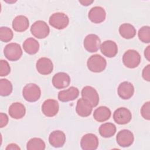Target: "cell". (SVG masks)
<instances>
[{
	"label": "cell",
	"mask_w": 150,
	"mask_h": 150,
	"mask_svg": "<svg viewBox=\"0 0 150 150\" xmlns=\"http://www.w3.org/2000/svg\"><path fill=\"white\" fill-rule=\"evenodd\" d=\"M29 26L28 19L23 15L16 16L12 21V28L16 32H22L28 29Z\"/></svg>",
	"instance_id": "cell-22"
},
{
	"label": "cell",
	"mask_w": 150,
	"mask_h": 150,
	"mask_svg": "<svg viewBox=\"0 0 150 150\" xmlns=\"http://www.w3.org/2000/svg\"><path fill=\"white\" fill-rule=\"evenodd\" d=\"M8 123V115L3 112L0 114V127L3 128L5 127Z\"/></svg>",
	"instance_id": "cell-34"
},
{
	"label": "cell",
	"mask_w": 150,
	"mask_h": 150,
	"mask_svg": "<svg viewBox=\"0 0 150 150\" xmlns=\"http://www.w3.org/2000/svg\"><path fill=\"white\" fill-rule=\"evenodd\" d=\"M23 48L25 52L28 54H35L39 49V43L35 39L29 38L24 41Z\"/></svg>",
	"instance_id": "cell-24"
},
{
	"label": "cell",
	"mask_w": 150,
	"mask_h": 150,
	"mask_svg": "<svg viewBox=\"0 0 150 150\" xmlns=\"http://www.w3.org/2000/svg\"><path fill=\"white\" fill-rule=\"evenodd\" d=\"M79 95V89L72 86L67 90L59 91L58 93V99L62 102H68L75 100L78 97Z\"/></svg>",
	"instance_id": "cell-18"
},
{
	"label": "cell",
	"mask_w": 150,
	"mask_h": 150,
	"mask_svg": "<svg viewBox=\"0 0 150 150\" xmlns=\"http://www.w3.org/2000/svg\"><path fill=\"white\" fill-rule=\"evenodd\" d=\"M87 65L88 69L91 71L100 73L105 69L107 62L103 56L96 54L91 56L88 59Z\"/></svg>",
	"instance_id": "cell-1"
},
{
	"label": "cell",
	"mask_w": 150,
	"mask_h": 150,
	"mask_svg": "<svg viewBox=\"0 0 150 150\" xmlns=\"http://www.w3.org/2000/svg\"><path fill=\"white\" fill-rule=\"evenodd\" d=\"M70 83L69 75L64 72H59L55 74L52 78V84L57 89L66 88Z\"/></svg>",
	"instance_id": "cell-13"
},
{
	"label": "cell",
	"mask_w": 150,
	"mask_h": 150,
	"mask_svg": "<svg viewBox=\"0 0 150 150\" xmlns=\"http://www.w3.org/2000/svg\"><path fill=\"white\" fill-rule=\"evenodd\" d=\"M94 1H88V0H84V1H79V2L83 6H88L91 5Z\"/></svg>",
	"instance_id": "cell-37"
},
{
	"label": "cell",
	"mask_w": 150,
	"mask_h": 150,
	"mask_svg": "<svg viewBox=\"0 0 150 150\" xmlns=\"http://www.w3.org/2000/svg\"><path fill=\"white\" fill-rule=\"evenodd\" d=\"M0 76H6L10 73L11 67L8 62L4 60H1L0 62Z\"/></svg>",
	"instance_id": "cell-31"
},
{
	"label": "cell",
	"mask_w": 150,
	"mask_h": 150,
	"mask_svg": "<svg viewBox=\"0 0 150 150\" xmlns=\"http://www.w3.org/2000/svg\"><path fill=\"white\" fill-rule=\"evenodd\" d=\"M80 145L83 150H95L98 146V139L92 133L86 134L81 138Z\"/></svg>",
	"instance_id": "cell-10"
},
{
	"label": "cell",
	"mask_w": 150,
	"mask_h": 150,
	"mask_svg": "<svg viewBox=\"0 0 150 150\" xmlns=\"http://www.w3.org/2000/svg\"><path fill=\"white\" fill-rule=\"evenodd\" d=\"M100 48L102 54L107 57H113L118 53L117 45L112 40L104 41L101 44Z\"/></svg>",
	"instance_id": "cell-16"
},
{
	"label": "cell",
	"mask_w": 150,
	"mask_h": 150,
	"mask_svg": "<svg viewBox=\"0 0 150 150\" xmlns=\"http://www.w3.org/2000/svg\"><path fill=\"white\" fill-rule=\"evenodd\" d=\"M122 62L128 68H135L138 67L141 62V56L139 53L135 50H128L123 54Z\"/></svg>",
	"instance_id": "cell-3"
},
{
	"label": "cell",
	"mask_w": 150,
	"mask_h": 150,
	"mask_svg": "<svg viewBox=\"0 0 150 150\" xmlns=\"http://www.w3.org/2000/svg\"><path fill=\"white\" fill-rule=\"evenodd\" d=\"M12 84L11 82L6 79L0 80V94L2 96H8L12 91Z\"/></svg>",
	"instance_id": "cell-28"
},
{
	"label": "cell",
	"mask_w": 150,
	"mask_h": 150,
	"mask_svg": "<svg viewBox=\"0 0 150 150\" xmlns=\"http://www.w3.org/2000/svg\"><path fill=\"white\" fill-rule=\"evenodd\" d=\"M138 35L142 42L149 43L150 42V27L149 26H142L139 29Z\"/></svg>",
	"instance_id": "cell-29"
},
{
	"label": "cell",
	"mask_w": 150,
	"mask_h": 150,
	"mask_svg": "<svg viewBox=\"0 0 150 150\" xmlns=\"http://www.w3.org/2000/svg\"><path fill=\"white\" fill-rule=\"evenodd\" d=\"M116 140L119 146L122 147H128L132 144L134 137L131 131L128 129H122L118 132L116 137Z\"/></svg>",
	"instance_id": "cell-12"
},
{
	"label": "cell",
	"mask_w": 150,
	"mask_h": 150,
	"mask_svg": "<svg viewBox=\"0 0 150 150\" xmlns=\"http://www.w3.org/2000/svg\"><path fill=\"white\" fill-rule=\"evenodd\" d=\"M141 114L142 117L146 120H150V102L147 101L143 104L141 108Z\"/></svg>",
	"instance_id": "cell-32"
},
{
	"label": "cell",
	"mask_w": 150,
	"mask_h": 150,
	"mask_svg": "<svg viewBox=\"0 0 150 150\" xmlns=\"http://www.w3.org/2000/svg\"><path fill=\"white\" fill-rule=\"evenodd\" d=\"M98 131L101 137L104 138H110L115 134L116 127L112 123L105 122L100 125Z\"/></svg>",
	"instance_id": "cell-26"
},
{
	"label": "cell",
	"mask_w": 150,
	"mask_h": 150,
	"mask_svg": "<svg viewBox=\"0 0 150 150\" xmlns=\"http://www.w3.org/2000/svg\"><path fill=\"white\" fill-rule=\"evenodd\" d=\"M49 24L55 29H63L66 28L69 23V17L64 13L56 12L53 13L49 19Z\"/></svg>",
	"instance_id": "cell-4"
},
{
	"label": "cell",
	"mask_w": 150,
	"mask_h": 150,
	"mask_svg": "<svg viewBox=\"0 0 150 150\" xmlns=\"http://www.w3.org/2000/svg\"><path fill=\"white\" fill-rule=\"evenodd\" d=\"M8 113L11 117L19 120L23 118L26 113L25 106L21 103L16 102L12 103L8 109Z\"/></svg>",
	"instance_id": "cell-21"
},
{
	"label": "cell",
	"mask_w": 150,
	"mask_h": 150,
	"mask_svg": "<svg viewBox=\"0 0 150 150\" xmlns=\"http://www.w3.org/2000/svg\"><path fill=\"white\" fill-rule=\"evenodd\" d=\"M49 142L50 144L55 148H60L64 145L66 142L65 134L60 130H56L52 132L49 137Z\"/></svg>",
	"instance_id": "cell-19"
},
{
	"label": "cell",
	"mask_w": 150,
	"mask_h": 150,
	"mask_svg": "<svg viewBox=\"0 0 150 150\" xmlns=\"http://www.w3.org/2000/svg\"><path fill=\"white\" fill-rule=\"evenodd\" d=\"M119 33L123 38L129 39L135 36L136 29L130 23H123L119 28Z\"/></svg>",
	"instance_id": "cell-25"
},
{
	"label": "cell",
	"mask_w": 150,
	"mask_h": 150,
	"mask_svg": "<svg viewBox=\"0 0 150 150\" xmlns=\"http://www.w3.org/2000/svg\"><path fill=\"white\" fill-rule=\"evenodd\" d=\"M88 17L92 22L100 23L105 20L106 12L103 8L101 6H94L90 10Z\"/></svg>",
	"instance_id": "cell-17"
},
{
	"label": "cell",
	"mask_w": 150,
	"mask_h": 150,
	"mask_svg": "<svg viewBox=\"0 0 150 150\" xmlns=\"http://www.w3.org/2000/svg\"><path fill=\"white\" fill-rule=\"evenodd\" d=\"M142 76L144 79L147 81H150V65L148 64L145 66L142 72Z\"/></svg>",
	"instance_id": "cell-33"
},
{
	"label": "cell",
	"mask_w": 150,
	"mask_h": 150,
	"mask_svg": "<svg viewBox=\"0 0 150 150\" xmlns=\"http://www.w3.org/2000/svg\"><path fill=\"white\" fill-rule=\"evenodd\" d=\"M111 115L110 110L105 106H100L97 108L93 112V117L98 122H104L108 120Z\"/></svg>",
	"instance_id": "cell-23"
},
{
	"label": "cell",
	"mask_w": 150,
	"mask_h": 150,
	"mask_svg": "<svg viewBox=\"0 0 150 150\" xmlns=\"http://www.w3.org/2000/svg\"><path fill=\"white\" fill-rule=\"evenodd\" d=\"M117 91L120 98L124 100H128L134 95V87L131 83L123 81L118 86Z\"/></svg>",
	"instance_id": "cell-15"
},
{
	"label": "cell",
	"mask_w": 150,
	"mask_h": 150,
	"mask_svg": "<svg viewBox=\"0 0 150 150\" xmlns=\"http://www.w3.org/2000/svg\"><path fill=\"white\" fill-rule=\"evenodd\" d=\"M28 150H43L45 149V143L39 138H33L29 139L26 144Z\"/></svg>",
	"instance_id": "cell-27"
},
{
	"label": "cell",
	"mask_w": 150,
	"mask_h": 150,
	"mask_svg": "<svg viewBox=\"0 0 150 150\" xmlns=\"http://www.w3.org/2000/svg\"><path fill=\"white\" fill-rule=\"evenodd\" d=\"M6 150H9V149H11V150H14V149H17V150H19V149H21V148L15 144H9L5 148Z\"/></svg>",
	"instance_id": "cell-35"
},
{
	"label": "cell",
	"mask_w": 150,
	"mask_h": 150,
	"mask_svg": "<svg viewBox=\"0 0 150 150\" xmlns=\"http://www.w3.org/2000/svg\"><path fill=\"white\" fill-rule=\"evenodd\" d=\"M59 109L58 102L53 99H47L45 100L42 105V111L43 114L47 117L55 116Z\"/></svg>",
	"instance_id": "cell-11"
},
{
	"label": "cell",
	"mask_w": 150,
	"mask_h": 150,
	"mask_svg": "<svg viewBox=\"0 0 150 150\" xmlns=\"http://www.w3.org/2000/svg\"><path fill=\"white\" fill-rule=\"evenodd\" d=\"M93 110L92 105L83 98H80L77 102L76 111L77 114L81 117L89 116Z\"/></svg>",
	"instance_id": "cell-20"
},
{
	"label": "cell",
	"mask_w": 150,
	"mask_h": 150,
	"mask_svg": "<svg viewBox=\"0 0 150 150\" xmlns=\"http://www.w3.org/2000/svg\"><path fill=\"white\" fill-rule=\"evenodd\" d=\"M83 45L86 50L88 52H96L100 47L101 40L97 35L90 34L84 38Z\"/></svg>",
	"instance_id": "cell-9"
},
{
	"label": "cell",
	"mask_w": 150,
	"mask_h": 150,
	"mask_svg": "<svg viewBox=\"0 0 150 150\" xmlns=\"http://www.w3.org/2000/svg\"><path fill=\"white\" fill-rule=\"evenodd\" d=\"M36 68L40 74L42 75H47L52 72L53 64L50 59L47 57H41L36 62Z\"/></svg>",
	"instance_id": "cell-14"
},
{
	"label": "cell",
	"mask_w": 150,
	"mask_h": 150,
	"mask_svg": "<svg viewBox=\"0 0 150 150\" xmlns=\"http://www.w3.org/2000/svg\"><path fill=\"white\" fill-rule=\"evenodd\" d=\"M5 57L10 61H16L22 55V50L21 46L16 43H11L6 45L4 49Z\"/></svg>",
	"instance_id": "cell-6"
},
{
	"label": "cell",
	"mask_w": 150,
	"mask_h": 150,
	"mask_svg": "<svg viewBox=\"0 0 150 150\" xmlns=\"http://www.w3.org/2000/svg\"><path fill=\"white\" fill-rule=\"evenodd\" d=\"M144 56L148 61H150V46H148L145 49Z\"/></svg>",
	"instance_id": "cell-36"
},
{
	"label": "cell",
	"mask_w": 150,
	"mask_h": 150,
	"mask_svg": "<svg viewBox=\"0 0 150 150\" xmlns=\"http://www.w3.org/2000/svg\"><path fill=\"white\" fill-rule=\"evenodd\" d=\"M82 98L88 102L93 107H96L99 102V96L97 90L91 86H85L81 90Z\"/></svg>",
	"instance_id": "cell-7"
},
{
	"label": "cell",
	"mask_w": 150,
	"mask_h": 150,
	"mask_svg": "<svg viewBox=\"0 0 150 150\" xmlns=\"http://www.w3.org/2000/svg\"><path fill=\"white\" fill-rule=\"evenodd\" d=\"M114 121L120 125L128 124L132 119L131 111L125 107H120L117 108L113 114Z\"/></svg>",
	"instance_id": "cell-8"
},
{
	"label": "cell",
	"mask_w": 150,
	"mask_h": 150,
	"mask_svg": "<svg viewBox=\"0 0 150 150\" xmlns=\"http://www.w3.org/2000/svg\"><path fill=\"white\" fill-rule=\"evenodd\" d=\"M13 36L12 30L8 27L2 26L0 28V39L2 42H8L11 41Z\"/></svg>",
	"instance_id": "cell-30"
},
{
	"label": "cell",
	"mask_w": 150,
	"mask_h": 150,
	"mask_svg": "<svg viewBox=\"0 0 150 150\" xmlns=\"http://www.w3.org/2000/svg\"><path fill=\"white\" fill-rule=\"evenodd\" d=\"M22 95L26 101L29 102H35L40 98L41 90L37 84L29 83L23 87Z\"/></svg>",
	"instance_id": "cell-2"
},
{
	"label": "cell",
	"mask_w": 150,
	"mask_h": 150,
	"mask_svg": "<svg viewBox=\"0 0 150 150\" xmlns=\"http://www.w3.org/2000/svg\"><path fill=\"white\" fill-rule=\"evenodd\" d=\"M30 32L38 39H44L49 35L50 29L45 21L40 20L32 24L30 28Z\"/></svg>",
	"instance_id": "cell-5"
}]
</instances>
